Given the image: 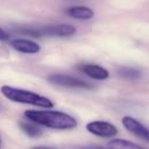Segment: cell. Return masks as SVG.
<instances>
[{"label": "cell", "mask_w": 149, "mask_h": 149, "mask_svg": "<svg viewBox=\"0 0 149 149\" xmlns=\"http://www.w3.org/2000/svg\"><path fill=\"white\" fill-rule=\"evenodd\" d=\"M24 116L28 120L36 122L37 125L52 128V129H59V130H68V129L76 128L78 123L73 116L61 111L29 109L24 112Z\"/></svg>", "instance_id": "cell-1"}, {"label": "cell", "mask_w": 149, "mask_h": 149, "mask_svg": "<svg viewBox=\"0 0 149 149\" xmlns=\"http://www.w3.org/2000/svg\"><path fill=\"white\" fill-rule=\"evenodd\" d=\"M0 91L3 97H6L7 99H9L14 102L34 105V106L42 107V108H52L54 107V102L50 99H48L47 97L40 95L33 91L16 88V87H12L9 85H2L0 87Z\"/></svg>", "instance_id": "cell-2"}, {"label": "cell", "mask_w": 149, "mask_h": 149, "mask_svg": "<svg viewBox=\"0 0 149 149\" xmlns=\"http://www.w3.org/2000/svg\"><path fill=\"white\" fill-rule=\"evenodd\" d=\"M48 80L52 84H56L59 86H65V87H71V88H92L91 84H88L81 79L68 76V74H59V73L51 74L48 77Z\"/></svg>", "instance_id": "cell-3"}, {"label": "cell", "mask_w": 149, "mask_h": 149, "mask_svg": "<svg viewBox=\"0 0 149 149\" xmlns=\"http://www.w3.org/2000/svg\"><path fill=\"white\" fill-rule=\"evenodd\" d=\"M86 130L93 135L100 137H113L118 134V129L114 125L106 121H91L86 125Z\"/></svg>", "instance_id": "cell-4"}, {"label": "cell", "mask_w": 149, "mask_h": 149, "mask_svg": "<svg viewBox=\"0 0 149 149\" xmlns=\"http://www.w3.org/2000/svg\"><path fill=\"white\" fill-rule=\"evenodd\" d=\"M121 121H122L123 127L129 133H132L136 137H140L143 141L149 142V129L147 127H144L140 121H137L136 119H134L132 116H123Z\"/></svg>", "instance_id": "cell-5"}, {"label": "cell", "mask_w": 149, "mask_h": 149, "mask_svg": "<svg viewBox=\"0 0 149 149\" xmlns=\"http://www.w3.org/2000/svg\"><path fill=\"white\" fill-rule=\"evenodd\" d=\"M10 45L14 50L23 54H37L41 50L38 43L27 38H14L10 41Z\"/></svg>", "instance_id": "cell-6"}, {"label": "cell", "mask_w": 149, "mask_h": 149, "mask_svg": "<svg viewBox=\"0 0 149 149\" xmlns=\"http://www.w3.org/2000/svg\"><path fill=\"white\" fill-rule=\"evenodd\" d=\"M79 69L86 76H88L90 78L97 79V80H104L109 77V72L105 68L97 65V64H83L79 66Z\"/></svg>", "instance_id": "cell-7"}, {"label": "cell", "mask_w": 149, "mask_h": 149, "mask_svg": "<svg viewBox=\"0 0 149 149\" xmlns=\"http://www.w3.org/2000/svg\"><path fill=\"white\" fill-rule=\"evenodd\" d=\"M44 33L47 35H51V36L68 37V36H72L76 33V28L71 24H57V26L47 27L44 29Z\"/></svg>", "instance_id": "cell-8"}, {"label": "cell", "mask_w": 149, "mask_h": 149, "mask_svg": "<svg viewBox=\"0 0 149 149\" xmlns=\"http://www.w3.org/2000/svg\"><path fill=\"white\" fill-rule=\"evenodd\" d=\"M68 13L70 16L78 19V20H90L94 16L93 9L86 6H73L68 9Z\"/></svg>", "instance_id": "cell-9"}, {"label": "cell", "mask_w": 149, "mask_h": 149, "mask_svg": "<svg viewBox=\"0 0 149 149\" xmlns=\"http://www.w3.org/2000/svg\"><path fill=\"white\" fill-rule=\"evenodd\" d=\"M20 127L23 130L24 134H27L30 137H37L42 135V130L37 127V123L34 121H21L20 122Z\"/></svg>", "instance_id": "cell-10"}, {"label": "cell", "mask_w": 149, "mask_h": 149, "mask_svg": "<svg viewBox=\"0 0 149 149\" xmlns=\"http://www.w3.org/2000/svg\"><path fill=\"white\" fill-rule=\"evenodd\" d=\"M118 74L121 78L129 79V80H135V79H139L141 77L140 70H137L135 68H130V66H121V68H119L118 69Z\"/></svg>", "instance_id": "cell-11"}, {"label": "cell", "mask_w": 149, "mask_h": 149, "mask_svg": "<svg viewBox=\"0 0 149 149\" xmlns=\"http://www.w3.org/2000/svg\"><path fill=\"white\" fill-rule=\"evenodd\" d=\"M107 147L111 148H126V149H140L141 147L136 143L129 142L123 139H113L107 143Z\"/></svg>", "instance_id": "cell-12"}, {"label": "cell", "mask_w": 149, "mask_h": 149, "mask_svg": "<svg viewBox=\"0 0 149 149\" xmlns=\"http://www.w3.org/2000/svg\"><path fill=\"white\" fill-rule=\"evenodd\" d=\"M8 37V35H7V33L2 29V28H0V41H2V40H6Z\"/></svg>", "instance_id": "cell-13"}, {"label": "cell", "mask_w": 149, "mask_h": 149, "mask_svg": "<svg viewBox=\"0 0 149 149\" xmlns=\"http://www.w3.org/2000/svg\"><path fill=\"white\" fill-rule=\"evenodd\" d=\"M0 144H1V139H0Z\"/></svg>", "instance_id": "cell-14"}]
</instances>
